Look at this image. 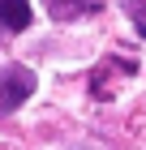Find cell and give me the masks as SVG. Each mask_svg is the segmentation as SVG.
I'll use <instances>...</instances> for the list:
<instances>
[{"instance_id": "1", "label": "cell", "mask_w": 146, "mask_h": 150, "mask_svg": "<svg viewBox=\"0 0 146 150\" xmlns=\"http://www.w3.org/2000/svg\"><path fill=\"white\" fill-rule=\"evenodd\" d=\"M34 86H39V81H34V73L26 69V64H4V69H0V107H9V112L22 107L34 94Z\"/></svg>"}, {"instance_id": "2", "label": "cell", "mask_w": 146, "mask_h": 150, "mask_svg": "<svg viewBox=\"0 0 146 150\" xmlns=\"http://www.w3.org/2000/svg\"><path fill=\"white\" fill-rule=\"evenodd\" d=\"M0 26L13 30V35H22L30 26V0H0Z\"/></svg>"}, {"instance_id": "3", "label": "cell", "mask_w": 146, "mask_h": 150, "mask_svg": "<svg viewBox=\"0 0 146 150\" xmlns=\"http://www.w3.org/2000/svg\"><path fill=\"white\" fill-rule=\"evenodd\" d=\"M43 4L56 22H73V17H82V9H95V0H43Z\"/></svg>"}]
</instances>
